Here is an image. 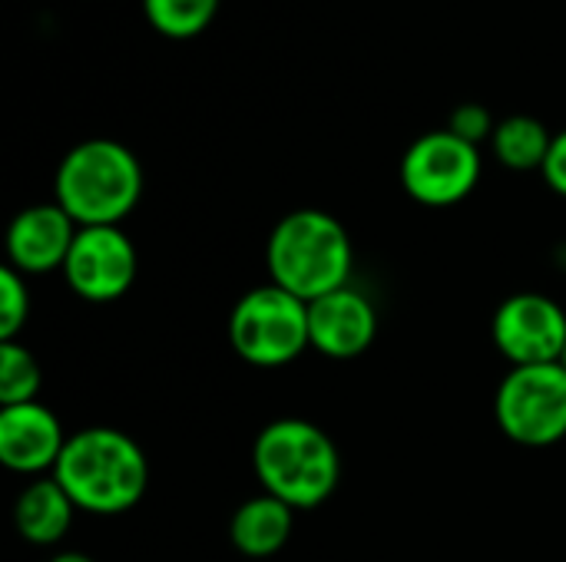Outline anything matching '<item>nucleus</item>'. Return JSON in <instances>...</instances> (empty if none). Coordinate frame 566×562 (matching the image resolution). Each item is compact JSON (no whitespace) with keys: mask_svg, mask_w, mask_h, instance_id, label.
<instances>
[{"mask_svg":"<svg viewBox=\"0 0 566 562\" xmlns=\"http://www.w3.org/2000/svg\"><path fill=\"white\" fill-rule=\"evenodd\" d=\"M53 477L80 513L119 517L143 500L149 464L143 447L126 431L96 424L66 441Z\"/></svg>","mask_w":566,"mask_h":562,"instance_id":"f257e3e1","label":"nucleus"},{"mask_svg":"<svg viewBox=\"0 0 566 562\" xmlns=\"http://www.w3.org/2000/svg\"><path fill=\"white\" fill-rule=\"evenodd\" d=\"M272 285L302 301H315L352 285L355 248L348 229L322 209H295L282 215L265 242Z\"/></svg>","mask_w":566,"mask_h":562,"instance_id":"f03ea898","label":"nucleus"},{"mask_svg":"<svg viewBox=\"0 0 566 562\" xmlns=\"http://www.w3.org/2000/svg\"><path fill=\"white\" fill-rule=\"evenodd\" d=\"M252 470L262 494L279 497L292 510H315L335 494L342 480V457L318 424L282 417L259 431L252 444Z\"/></svg>","mask_w":566,"mask_h":562,"instance_id":"7ed1b4c3","label":"nucleus"},{"mask_svg":"<svg viewBox=\"0 0 566 562\" xmlns=\"http://www.w3.org/2000/svg\"><path fill=\"white\" fill-rule=\"evenodd\" d=\"M143 195V166L116 139H83L56 166L53 202L76 225H119Z\"/></svg>","mask_w":566,"mask_h":562,"instance_id":"20e7f679","label":"nucleus"},{"mask_svg":"<svg viewBox=\"0 0 566 562\" xmlns=\"http://www.w3.org/2000/svg\"><path fill=\"white\" fill-rule=\"evenodd\" d=\"M232 351L255 368H282L312 348L308 301L279 285H259L245 291L229 315Z\"/></svg>","mask_w":566,"mask_h":562,"instance_id":"39448f33","label":"nucleus"},{"mask_svg":"<svg viewBox=\"0 0 566 562\" xmlns=\"http://www.w3.org/2000/svg\"><path fill=\"white\" fill-rule=\"evenodd\" d=\"M497 427L521 447H551L566 437V368H511L494 394Z\"/></svg>","mask_w":566,"mask_h":562,"instance_id":"423d86ee","label":"nucleus"},{"mask_svg":"<svg viewBox=\"0 0 566 562\" xmlns=\"http://www.w3.org/2000/svg\"><path fill=\"white\" fill-rule=\"evenodd\" d=\"M481 149L454 136L451 129H434L418 136L401 159L405 192L431 209L458 205L481 182Z\"/></svg>","mask_w":566,"mask_h":562,"instance_id":"0eeeda50","label":"nucleus"},{"mask_svg":"<svg viewBox=\"0 0 566 562\" xmlns=\"http://www.w3.org/2000/svg\"><path fill=\"white\" fill-rule=\"evenodd\" d=\"M136 268V245L119 225H80L63 262V278L83 301L106 305L133 288Z\"/></svg>","mask_w":566,"mask_h":562,"instance_id":"6e6552de","label":"nucleus"},{"mask_svg":"<svg viewBox=\"0 0 566 562\" xmlns=\"http://www.w3.org/2000/svg\"><path fill=\"white\" fill-rule=\"evenodd\" d=\"M491 338L511 368L557 364L566 348V311L551 295L517 291L497 305Z\"/></svg>","mask_w":566,"mask_h":562,"instance_id":"1a4fd4ad","label":"nucleus"},{"mask_svg":"<svg viewBox=\"0 0 566 562\" xmlns=\"http://www.w3.org/2000/svg\"><path fill=\"white\" fill-rule=\"evenodd\" d=\"M378 335V311L365 291L345 285L332 295L308 301V338L312 348L332 361L361 358Z\"/></svg>","mask_w":566,"mask_h":562,"instance_id":"9d476101","label":"nucleus"},{"mask_svg":"<svg viewBox=\"0 0 566 562\" xmlns=\"http://www.w3.org/2000/svg\"><path fill=\"white\" fill-rule=\"evenodd\" d=\"M66 434L60 417L40 404H13L0 407V464L13 474L50 477L66 447Z\"/></svg>","mask_w":566,"mask_h":562,"instance_id":"9b49d317","label":"nucleus"},{"mask_svg":"<svg viewBox=\"0 0 566 562\" xmlns=\"http://www.w3.org/2000/svg\"><path fill=\"white\" fill-rule=\"evenodd\" d=\"M76 222L56 202H36L13 215L7 229V265L20 275H46L53 268L63 272L70 245L76 238Z\"/></svg>","mask_w":566,"mask_h":562,"instance_id":"f8f14e48","label":"nucleus"},{"mask_svg":"<svg viewBox=\"0 0 566 562\" xmlns=\"http://www.w3.org/2000/svg\"><path fill=\"white\" fill-rule=\"evenodd\" d=\"M73 513L76 503L70 500V494L56 484V477H36L30 480L13 507V523L17 533L33 543V547H53L60 543L70 527H73Z\"/></svg>","mask_w":566,"mask_h":562,"instance_id":"ddd939ff","label":"nucleus"},{"mask_svg":"<svg viewBox=\"0 0 566 562\" xmlns=\"http://www.w3.org/2000/svg\"><path fill=\"white\" fill-rule=\"evenodd\" d=\"M292 530H295V510L272 494H259L232 513L229 540L242 556L269 560L292 540Z\"/></svg>","mask_w":566,"mask_h":562,"instance_id":"4468645a","label":"nucleus"},{"mask_svg":"<svg viewBox=\"0 0 566 562\" xmlns=\"http://www.w3.org/2000/svg\"><path fill=\"white\" fill-rule=\"evenodd\" d=\"M551 142H554L551 129H547L541 119L524 116V113L501 119L497 129H494V136H491L494 156H497L507 169H514V172L544 169L547 152H551Z\"/></svg>","mask_w":566,"mask_h":562,"instance_id":"2eb2a0df","label":"nucleus"},{"mask_svg":"<svg viewBox=\"0 0 566 562\" xmlns=\"http://www.w3.org/2000/svg\"><path fill=\"white\" fill-rule=\"evenodd\" d=\"M219 10V0H143V13L153 30L172 40L202 33Z\"/></svg>","mask_w":566,"mask_h":562,"instance_id":"dca6fc26","label":"nucleus"},{"mask_svg":"<svg viewBox=\"0 0 566 562\" xmlns=\"http://www.w3.org/2000/svg\"><path fill=\"white\" fill-rule=\"evenodd\" d=\"M40 364L20 341H0V407L30 404L40 394Z\"/></svg>","mask_w":566,"mask_h":562,"instance_id":"f3484780","label":"nucleus"},{"mask_svg":"<svg viewBox=\"0 0 566 562\" xmlns=\"http://www.w3.org/2000/svg\"><path fill=\"white\" fill-rule=\"evenodd\" d=\"M30 318V285L13 265L0 268V341H17Z\"/></svg>","mask_w":566,"mask_h":562,"instance_id":"a211bd4d","label":"nucleus"},{"mask_svg":"<svg viewBox=\"0 0 566 562\" xmlns=\"http://www.w3.org/2000/svg\"><path fill=\"white\" fill-rule=\"evenodd\" d=\"M448 129H451L454 136H461L464 142L481 146L484 139H491V136H494L497 123H494V116H491V109H488V106H481V103H461V106L451 113Z\"/></svg>","mask_w":566,"mask_h":562,"instance_id":"6ab92c4d","label":"nucleus"},{"mask_svg":"<svg viewBox=\"0 0 566 562\" xmlns=\"http://www.w3.org/2000/svg\"><path fill=\"white\" fill-rule=\"evenodd\" d=\"M544 182L566 199V129H560L551 142V152H547V162H544Z\"/></svg>","mask_w":566,"mask_h":562,"instance_id":"aec40b11","label":"nucleus"},{"mask_svg":"<svg viewBox=\"0 0 566 562\" xmlns=\"http://www.w3.org/2000/svg\"><path fill=\"white\" fill-rule=\"evenodd\" d=\"M50 562H96L93 556H86V553H60V556H53Z\"/></svg>","mask_w":566,"mask_h":562,"instance_id":"412c9836","label":"nucleus"},{"mask_svg":"<svg viewBox=\"0 0 566 562\" xmlns=\"http://www.w3.org/2000/svg\"><path fill=\"white\" fill-rule=\"evenodd\" d=\"M560 364H564V368H566V348H564V358H560Z\"/></svg>","mask_w":566,"mask_h":562,"instance_id":"4be33fe9","label":"nucleus"}]
</instances>
